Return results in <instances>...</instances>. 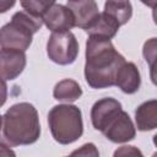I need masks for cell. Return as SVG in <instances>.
<instances>
[{
	"label": "cell",
	"instance_id": "8fae6325",
	"mask_svg": "<svg viewBox=\"0 0 157 157\" xmlns=\"http://www.w3.org/2000/svg\"><path fill=\"white\" fill-rule=\"evenodd\" d=\"M141 85V75L137 66L134 63L125 61L117 72L115 86L126 94H132L139 91Z\"/></svg>",
	"mask_w": 157,
	"mask_h": 157
},
{
	"label": "cell",
	"instance_id": "277c9868",
	"mask_svg": "<svg viewBox=\"0 0 157 157\" xmlns=\"http://www.w3.org/2000/svg\"><path fill=\"white\" fill-rule=\"evenodd\" d=\"M43 26V20L27 11H17L11 21L0 28V47L26 52L32 44L33 34Z\"/></svg>",
	"mask_w": 157,
	"mask_h": 157
},
{
	"label": "cell",
	"instance_id": "9a60e30c",
	"mask_svg": "<svg viewBox=\"0 0 157 157\" xmlns=\"http://www.w3.org/2000/svg\"><path fill=\"white\" fill-rule=\"evenodd\" d=\"M104 12L112 16L120 26H123L131 18L132 6L130 0H105Z\"/></svg>",
	"mask_w": 157,
	"mask_h": 157
},
{
	"label": "cell",
	"instance_id": "ffe728a7",
	"mask_svg": "<svg viewBox=\"0 0 157 157\" xmlns=\"http://www.w3.org/2000/svg\"><path fill=\"white\" fill-rule=\"evenodd\" d=\"M7 99V85L4 78L0 77V107L5 104Z\"/></svg>",
	"mask_w": 157,
	"mask_h": 157
},
{
	"label": "cell",
	"instance_id": "ba28073f",
	"mask_svg": "<svg viewBox=\"0 0 157 157\" xmlns=\"http://www.w3.org/2000/svg\"><path fill=\"white\" fill-rule=\"evenodd\" d=\"M42 20L52 32H67L75 27V17L71 10L61 4H54L42 16Z\"/></svg>",
	"mask_w": 157,
	"mask_h": 157
},
{
	"label": "cell",
	"instance_id": "8992f818",
	"mask_svg": "<svg viewBox=\"0 0 157 157\" xmlns=\"http://www.w3.org/2000/svg\"><path fill=\"white\" fill-rule=\"evenodd\" d=\"M101 132L114 144H124L134 140L136 128L129 114L120 109L105 123Z\"/></svg>",
	"mask_w": 157,
	"mask_h": 157
},
{
	"label": "cell",
	"instance_id": "52a82bcc",
	"mask_svg": "<svg viewBox=\"0 0 157 157\" xmlns=\"http://www.w3.org/2000/svg\"><path fill=\"white\" fill-rule=\"evenodd\" d=\"M27 64L26 54L22 50L12 48L0 49V77L12 81L25 70Z\"/></svg>",
	"mask_w": 157,
	"mask_h": 157
},
{
	"label": "cell",
	"instance_id": "cb8c5ba5",
	"mask_svg": "<svg viewBox=\"0 0 157 157\" xmlns=\"http://www.w3.org/2000/svg\"><path fill=\"white\" fill-rule=\"evenodd\" d=\"M1 125H2V117L0 115V131H1Z\"/></svg>",
	"mask_w": 157,
	"mask_h": 157
},
{
	"label": "cell",
	"instance_id": "7a4b0ae2",
	"mask_svg": "<svg viewBox=\"0 0 157 157\" xmlns=\"http://www.w3.org/2000/svg\"><path fill=\"white\" fill-rule=\"evenodd\" d=\"M40 136V123L37 109L28 102L11 105L2 117L0 142L10 147L34 144Z\"/></svg>",
	"mask_w": 157,
	"mask_h": 157
},
{
	"label": "cell",
	"instance_id": "9c48e42d",
	"mask_svg": "<svg viewBox=\"0 0 157 157\" xmlns=\"http://www.w3.org/2000/svg\"><path fill=\"white\" fill-rule=\"evenodd\" d=\"M67 7L75 17V26L81 29H88L97 20L99 11L94 0L67 1Z\"/></svg>",
	"mask_w": 157,
	"mask_h": 157
},
{
	"label": "cell",
	"instance_id": "30bf717a",
	"mask_svg": "<svg viewBox=\"0 0 157 157\" xmlns=\"http://www.w3.org/2000/svg\"><path fill=\"white\" fill-rule=\"evenodd\" d=\"M120 109H123L121 103L115 98L105 97L97 101L91 109V121L93 128L101 131L105 123Z\"/></svg>",
	"mask_w": 157,
	"mask_h": 157
},
{
	"label": "cell",
	"instance_id": "44dd1931",
	"mask_svg": "<svg viewBox=\"0 0 157 157\" xmlns=\"http://www.w3.org/2000/svg\"><path fill=\"white\" fill-rule=\"evenodd\" d=\"M16 4V0H0V13L7 12Z\"/></svg>",
	"mask_w": 157,
	"mask_h": 157
},
{
	"label": "cell",
	"instance_id": "d4e9b609",
	"mask_svg": "<svg viewBox=\"0 0 157 157\" xmlns=\"http://www.w3.org/2000/svg\"><path fill=\"white\" fill-rule=\"evenodd\" d=\"M67 1H77V0H67Z\"/></svg>",
	"mask_w": 157,
	"mask_h": 157
},
{
	"label": "cell",
	"instance_id": "2e32d148",
	"mask_svg": "<svg viewBox=\"0 0 157 157\" xmlns=\"http://www.w3.org/2000/svg\"><path fill=\"white\" fill-rule=\"evenodd\" d=\"M20 4L25 11L42 17L55 4V0H20Z\"/></svg>",
	"mask_w": 157,
	"mask_h": 157
},
{
	"label": "cell",
	"instance_id": "3957f363",
	"mask_svg": "<svg viewBox=\"0 0 157 157\" xmlns=\"http://www.w3.org/2000/svg\"><path fill=\"white\" fill-rule=\"evenodd\" d=\"M48 125L53 139L60 145H70L83 134L82 113L70 103L54 105L48 113Z\"/></svg>",
	"mask_w": 157,
	"mask_h": 157
},
{
	"label": "cell",
	"instance_id": "5b68a950",
	"mask_svg": "<svg viewBox=\"0 0 157 157\" xmlns=\"http://www.w3.org/2000/svg\"><path fill=\"white\" fill-rule=\"evenodd\" d=\"M48 58L58 65H70L78 55V42L75 34L67 32H53L47 42Z\"/></svg>",
	"mask_w": 157,
	"mask_h": 157
},
{
	"label": "cell",
	"instance_id": "ac0fdd59",
	"mask_svg": "<svg viewBox=\"0 0 157 157\" xmlns=\"http://www.w3.org/2000/svg\"><path fill=\"white\" fill-rule=\"evenodd\" d=\"M71 156H94V157H98L99 152H98L97 147L94 146V144L88 142V144L82 145L80 148L72 151Z\"/></svg>",
	"mask_w": 157,
	"mask_h": 157
},
{
	"label": "cell",
	"instance_id": "5bb4252c",
	"mask_svg": "<svg viewBox=\"0 0 157 157\" xmlns=\"http://www.w3.org/2000/svg\"><path fill=\"white\" fill-rule=\"evenodd\" d=\"M82 96V88L72 78H64L59 81L53 90V97L59 102L71 103Z\"/></svg>",
	"mask_w": 157,
	"mask_h": 157
},
{
	"label": "cell",
	"instance_id": "e0dca14e",
	"mask_svg": "<svg viewBox=\"0 0 157 157\" xmlns=\"http://www.w3.org/2000/svg\"><path fill=\"white\" fill-rule=\"evenodd\" d=\"M142 53H144L145 60L150 64V67L153 71V63L156 60V38H151L144 44Z\"/></svg>",
	"mask_w": 157,
	"mask_h": 157
},
{
	"label": "cell",
	"instance_id": "d6986e66",
	"mask_svg": "<svg viewBox=\"0 0 157 157\" xmlns=\"http://www.w3.org/2000/svg\"><path fill=\"white\" fill-rule=\"evenodd\" d=\"M114 156H142V152L135 146H121L114 152Z\"/></svg>",
	"mask_w": 157,
	"mask_h": 157
},
{
	"label": "cell",
	"instance_id": "4fadbf2b",
	"mask_svg": "<svg viewBox=\"0 0 157 157\" xmlns=\"http://www.w3.org/2000/svg\"><path fill=\"white\" fill-rule=\"evenodd\" d=\"M119 27L120 25L112 16H109L103 11V12H99L94 23L88 29H86V32L88 33V36H99V37L112 39L118 33Z\"/></svg>",
	"mask_w": 157,
	"mask_h": 157
},
{
	"label": "cell",
	"instance_id": "603a6c76",
	"mask_svg": "<svg viewBox=\"0 0 157 157\" xmlns=\"http://www.w3.org/2000/svg\"><path fill=\"white\" fill-rule=\"evenodd\" d=\"M140 1L142 4H145V5H147L151 9H155L156 7V2H157V0H140Z\"/></svg>",
	"mask_w": 157,
	"mask_h": 157
},
{
	"label": "cell",
	"instance_id": "7c38bea8",
	"mask_svg": "<svg viewBox=\"0 0 157 157\" xmlns=\"http://www.w3.org/2000/svg\"><path fill=\"white\" fill-rule=\"evenodd\" d=\"M135 123L140 131H151L157 128V101L150 99L141 103L135 110Z\"/></svg>",
	"mask_w": 157,
	"mask_h": 157
},
{
	"label": "cell",
	"instance_id": "7402d4cb",
	"mask_svg": "<svg viewBox=\"0 0 157 157\" xmlns=\"http://www.w3.org/2000/svg\"><path fill=\"white\" fill-rule=\"evenodd\" d=\"M16 153L4 142H0V156H15Z\"/></svg>",
	"mask_w": 157,
	"mask_h": 157
},
{
	"label": "cell",
	"instance_id": "6da1fadb",
	"mask_svg": "<svg viewBox=\"0 0 157 157\" xmlns=\"http://www.w3.org/2000/svg\"><path fill=\"white\" fill-rule=\"evenodd\" d=\"M125 58L115 50L110 39L99 36H88L86 42L85 80L92 88L115 86V76Z\"/></svg>",
	"mask_w": 157,
	"mask_h": 157
}]
</instances>
